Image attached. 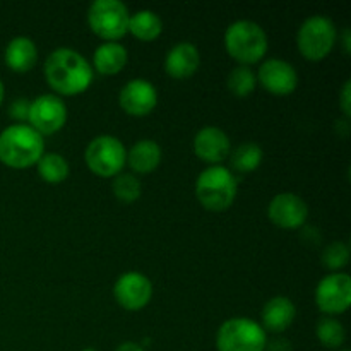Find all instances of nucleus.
<instances>
[{
    "mask_svg": "<svg viewBox=\"0 0 351 351\" xmlns=\"http://www.w3.org/2000/svg\"><path fill=\"white\" fill-rule=\"evenodd\" d=\"M47 84L60 96H75L88 91L95 72L91 64L72 48H57L43 65Z\"/></svg>",
    "mask_w": 351,
    "mask_h": 351,
    "instance_id": "obj_1",
    "label": "nucleus"
},
{
    "mask_svg": "<svg viewBox=\"0 0 351 351\" xmlns=\"http://www.w3.org/2000/svg\"><path fill=\"white\" fill-rule=\"evenodd\" d=\"M45 153L43 136L26 123H14L0 132V163L14 170L34 167Z\"/></svg>",
    "mask_w": 351,
    "mask_h": 351,
    "instance_id": "obj_2",
    "label": "nucleus"
},
{
    "mask_svg": "<svg viewBox=\"0 0 351 351\" xmlns=\"http://www.w3.org/2000/svg\"><path fill=\"white\" fill-rule=\"evenodd\" d=\"M237 191H239V182L235 175L228 168L219 165L206 168L195 180V197L202 208L213 213L226 211L232 208Z\"/></svg>",
    "mask_w": 351,
    "mask_h": 351,
    "instance_id": "obj_3",
    "label": "nucleus"
},
{
    "mask_svg": "<svg viewBox=\"0 0 351 351\" xmlns=\"http://www.w3.org/2000/svg\"><path fill=\"white\" fill-rule=\"evenodd\" d=\"M267 34L254 21H237L230 24L225 33V48L233 60L240 65H252L263 60L267 53Z\"/></svg>",
    "mask_w": 351,
    "mask_h": 351,
    "instance_id": "obj_4",
    "label": "nucleus"
},
{
    "mask_svg": "<svg viewBox=\"0 0 351 351\" xmlns=\"http://www.w3.org/2000/svg\"><path fill=\"white\" fill-rule=\"evenodd\" d=\"M266 331L252 319H228L219 326L216 332L218 351H266Z\"/></svg>",
    "mask_w": 351,
    "mask_h": 351,
    "instance_id": "obj_5",
    "label": "nucleus"
},
{
    "mask_svg": "<svg viewBox=\"0 0 351 351\" xmlns=\"http://www.w3.org/2000/svg\"><path fill=\"white\" fill-rule=\"evenodd\" d=\"M129 17L125 3L120 0H96L88 9L89 27L105 43H117L129 33Z\"/></svg>",
    "mask_w": 351,
    "mask_h": 351,
    "instance_id": "obj_6",
    "label": "nucleus"
},
{
    "mask_svg": "<svg viewBox=\"0 0 351 351\" xmlns=\"http://www.w3.org/2000/svg\"><path fill=\"white\" fill-rule=\"evenodd\" d=\"M336 36L338 31L329 17L312 16L305 19L298 29L297 47L305 60H324L335 48Z\"/></svg>",
    "mask_w": 351,
    "mask_h": 351,
    "instance_id": "obj_7",
    "label": "nucleus"
},
{
    "mask_svg": "<svg viewBox=\"0 0 351 351\" xmlns=\"http://www.w3.org/2000/svg\"><path fill=\"white\" fill-rule=\"evenodd\" d=\"M84 160L89 170L103 178H112L127 163V149L115 136H98L86 146Z\"/></svg>",
    "mask_w": 351,
    "mask_h": 351,
    "instance_id": "obj_8",
    "label": "nucleus"
},
{
    "mask_svg": "<svg viewBox=\"0 0 351 351\" xmlns=\"http://www.w3.org/2000/svg\"><path fill=\"white\" fill-rule=\"evenodd\" d=\"M315 304L326 315L345 314L351 305V278L346 273L328 274L315 288Z\"/></svg>",
    "mask_w": 351,
    "mask_h": 351,
    "instance_id": "obj_9",
    "label": "nucleus"
},
{
    "mask_svg": "<svg viewBox=\"0 0 351 351\" xmlns=\"http://www.w3.org/2000/svg\"><path fill=\"white\" fill-rule=\"evenodd\" d=\"M29 127L40 136H51L58 132L67 122V106L57 95H41L29 105L27 115Z\"/></svg>",
    "mask_w": 351,
    "mask_h": 351,
    "instance_id": "obj_10",
    "label": "nucleus"
},
{
    "mask_svg": "<svg viewBox=\"0 0 351 351\" xmlns=\"http://www.w3.org/2000/svg\"><path fill=\"white\" fill-rule=\"evenodd\" d=\"M113 297H115L117 304L125 311H141L151 302L153 285L146 274L139 273V271H129L115 281Z\"/></svg>",
    "mask_w": 351,
    "mask_h": 351,
    "instance_id": "obj_11",
    "label": "nucleus"
},
{
    "mask_svg": "<svg viewBox=\"0 0 351 351\" xmlns=\"http://www.w3.org/2000/svg\"><path fill=\"white\" fill-rule=\"evenodd\" d=\"M257 82L274 96H288L297 89L298 74L293 65L281 58H269L257 72Z\"/></svg>",
    "mask_w": 351,
    "mask_h": 351,
    "instance_id": "obj_12",
    "label": "nucleus"
},
{
    "mask_svg": "<svg viewBox=\"0 0 351 351\" xmlns=\"http://www.w3.org/2000/svg\"><path fill=\"white\" fill-rule=\"evenodd\" d=\"M271 223L283 230H297L305 225L308 218V208L302 197L291 192L274 195L267 208Z\"/></svg>",
    "mask_w": 351,
    "mask_h": 351,
    "instance_id": "obj_13",
    "label": "nucleus"
},
{
    "mask_svg": "<svg viewBox=\"0 0 351 351\" xmlns=\"http://www.w3.org/2000/svg\"><path fill=\"white\" fill-rule=\"evenodd\" d=\"M119 105L127 115H149L158 105L156 88L146 79H132L120 89Z\"/></svg>",
    "mask_w": 351,
    "mask_h": 351,
    "instance_id": "obj_14",
    "label": "nucleus"
},
{
    "mask_svg": "<svg viewBox=\"0 0 351 351\" xmlns=\"http://www.w3.org/2000/svg\"><path fill=\"white\" fill-rule=\"evenodd\" d=\"M194 153L199 160L209 165L223 163L232 153L228 136L218 127H204L194 137Z\"/></svg>",
    "mask_w": 351,
    "mask_h": 351,
    "instance_id": "obj_15",
    "label": "nucleus"
},
{
    "mask_svg": "<svg viewBox=\"0 0 351 351\" xmlns=\"http://www.w3.org/2000/svg\"><path fill=\"white\" fill-rule=\"evenodd\" d=\"M199 65H201V55L195 45L189 43V41H182L177 43L165 58V71L171 79H189L197 72Z\"/></svg>",
    "mask_w": 351,
    "mask_h": 351,
    "instance_id": "obj_16",
    "label": "nucleus"
},
{
    "mask_svg": "<svg viewBox=\"0 0 351 351\" xmlns=\"http://www.w3.org/2000/svg\"><path fill=\"white\" fill-rule=\"evenodd\" d=\"M295 317L297 308L293 302L288 297H274L266 302L263 308V329L266 332L280 335L293 324Z\"/></svg>",
    "mask_w": 351,
    "mask_h": 351,
    "instance_id": "obj_17",
    "label": "nucleus"
},
{
    "mask_svg": "<svg viewBox=\"0 0 351 351\" xmlns=\"http://www.w3.org/2000/svg\"><path fill=\"white\" fill-rule=\"evenodd\" d=\"M3 58L10 71L17 72V74H26L38 62L36 43L27 36L12 38L5 47Z\"/></svg>",
    "mask_w": 351,
    "mask_h": 351,
    "instance_id": "obj_18",
    "label": "nucleus"
},
{
    "mask_svg": "<svg viewBox=\"0 0 351 351\" xmlns=\"http://www.w3.org/2000/svg\"><path fill=\"white\" fill-rule=\"evenodd\" d=\"M127 163L136 173H151L161 163V147L154 141L143 139L127 151Z\"/></svg>",
    "mask_w": 351,
    "mask_h": 351,
    "instance_id": "obj_19",
    "label": "nucleus"
},
{
    "mask_svg": "<svg viewBox=\"0 0 351 351\" xmlns=\"http://www.w3.org/2000/svg\"><path fill=\"white\" fill-rule=\"evenodd\" d=\"M127 50L120 43L99 45L93 55V69L103 75H115L127 65Z\"/></svg>",
    "mask_w": 351,
    "mask_h": 351,
    "instance_id": "obj_20",
    "label": "nucleus"
},
{
    "mask_svg": "<svg viewBox=\"0 0 351 351\" xmlns=\"http://www.w3.org/2000/svg\"><path fill=\"white\" fill-rule=\"evenodd\" d=\"M163 31V21L153 10H137L129 17V33L139 41H154Z\"/></svg>",
    "mask_w": 351,
    "mask_h": 351,
    "instance_id": "obj_21",
    "label": "nucleus"
},
{
    "mask_svg": "<svg viewBox=\"0 0 351 351\" xmlns=\"http://www.w3.org/2000/svg\"><path fill=\"white\" fill-rule=\"evenodd\" d=\"M38 173L47 184H62L69 177V163L62 154L43 153L36 163Z\"/></svg>",
    "mask_w": 351,
    "mask_h": 351,
    "instance_id": "obj_22",
    "label": "nucleus"
},
{
    "mask_svg": "<svg viewBox=\"0 0 351 351\" xmlns=\"http://www.w3.org/2000/svg\"><path fill=\"white\" fill-rule=\"evenodd\" d=\"M263 158L264 153L259 144L245 143L240 144L235 151L230 153V163L240 173H250V171L257 170L261 167Z\"/></svg>",
    "mask_w": 351,
    "mask_h": 351,
    "instance_id": "obj_23",
    "label": "nucleus"
},
{
    "mask_svg": "<svg viewBox=\"0 0 351 351\" xmlns=\"http://www.w3.org/2000/svg\"><path fill=\"white\" fill-rule=\"evenodd\" d=\"M257 86L256 72L247 65H239V67L232 69L226 77V88L237 98H247L254 93Z\"/></svg>",
    "mask_w": 351,
    "mask_h": 351,
    "instance_id": "obj_24",
    "label": "nucleus"
},
{
    "mask_svg": "<svg viewBox=\"0 0 351 351\" xmlns=\"http://www.w3.org/2000/svg\"><path fill=\"white\" fill-rule=\"evenodd\" d=\"M315 335H317L319 343L326 348L336 350L339 346H343L346 339L345 328H343L341 322L335 317H322L317 322V328H315Z\"/></svg>",
    "mask_w": 351,
    "mask_h": 351,
    "instance_id": "obj_25",
    "label": "nucleus"
},
{
    "mask_svg": "<svg viewBox=\"0 0 351 351\" xmlns=\"http://www.w3.org/2000/svg\"><path fill=\"white\" fill-rule=\"evenodd\" d=\"M112 189H113V194H115V197L119 199V201L125 202V204L136 202L137 199L141 197V192H143L141 182L130 173L117 175V177L113 178Z\"/></svg>",
    "mask_w": 351,
    "mask_h": 351,
    "instance_id": "obj_26",
    "label": "nucleus"
},
{
    "mask_svg": "<svg viewBox=\"0 0 351 351\" xmlns=\"http://www.w3.org/2000/svg\"><path fill=\"white\" fill-rule=\"evenodd\" d=\"M350 247L345 242H332L322 252V264L331 271H339L348 264Z\"/></svg>",
    "mask_w": 351,
    "mask_h": 351,
    "instance_id": "obj_27",
    "label": "nucleus"
},
{
    "mask_svg": "<svg viewBox=\"0 0 351 351\" xmlns=\"http://www.w3.org/2000/svg\"><path fill=\"white\" fill-rule=\"evenodd\" d=\"M29 105L31 101H27L26 98L14 99L12 105H10L9 108L10 119L17 120V122H24V120H27V115H29Z\"/></svg>",
    "mask_w": 351,
    "mask_h": 351,
    "instance_id": "obj_28",
    "label": "nucleus"
},
{
    "mask_svg": "<svg viewBox=\"0 0 351 351\" xmlns=\"http://www.w3.org/2000/svg\"><path fill=\"white\" fill-rule=\"evenodd\" d=\"M351 81H346L345 86H343L341 89V95H339V106H341L343 113H345V117L348 119L351 115Z\"/></svg>",
    "mask_w": 351,
    "mask_h": 351,
    "instance_id": "obj_29",
    "label": "nucleus"
},
{
    "mask_svg": "<svg viewBox=\"0 0 351 351\" xmlns=\"http://www.w3.org/2000/svg\"><path fill=\"white\" fill-rule=\"evenodd\" d=\"M115 351H144V350H143V346H139L137 343L125 341V343H122L120 346H117Z\"/></svg>",
    "mask_w": 351,
    "mask_h": 351,
    "instance_id": "obj_30",
    "label": "nucleus"
},
{
    "mask_svg": "<svg viewBox=\"0 0 351 351\" xmlns=\"http://www.w3.org/2000/svg\"><path fill=\"white\" fill-rule=\"evenodd\" d=\"M343 43H345V51L350 53V29H345V38H343Z\"/></svg>",
    "mask_w": 351,
    "mask_h": 351,
    "instance_id": "obj_31",
    "label": "nucleus"
},
{
    "mask_svg": "<svg viewBox=\"0 0 351 351\" xmlns=\"http://www.w3.org/2000/svg\"><path fill=\"white\" fill-rule=\"evenodd\" d=\"M3 96H5V88H3V82L0 81V106L3 103Z\"/></svg>",
    "mask_w": 351,
    "mask_h": 351,
    "instance_id": "obj_32",
    "label": "nucleus"
},
{
    "mask_svg": "<svg viewBox=\"0 0 351 351\" xmlns=\"http://www.w3.org/2000/svg\"><path fill=\"white\" fill-rule=\"evenodd\" d=\"M82 351H98V350H95V348H84Z\"/></svg>",
    "mask_w": 351,
    "mask_h": 351,
    "instance_id": "obj_33",
    "label": "nucleus"
},
{
    "mask_svg": "<svg viewBox=\"0 0 351 351\" xmlns=\"http://www.w3.org/2000/svg\"><path fill=\"white\" fill-rule=\"evenodd\" d=\"M341 351H350V350H341Z\"/></svg>",
    "mask_w": 351,
    "mask_h": 351,
    "instance_id": "obj_34",
    "label": "nucleus"
}]
</instances>
